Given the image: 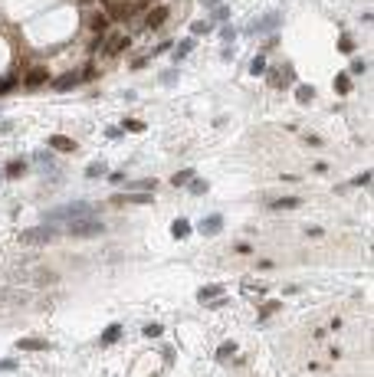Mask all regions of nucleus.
Wrapping results in <instances>:
<instances>
[{"instance_id": "nucleus-1", "label": "nucleus", "mask_w": 374, "mask_h": 377, "mask_svg": "<svg viewBox=\"0 0 374 377\" xmlns=\"http://www.w3.org/2000/svg\"><path fill=\"white\" fill-rule=\"evenodd\" d=\"M92 213H95V207L89 204V200H76V204H66V207L50 210V213H46V223H59V220L76 223V220H86V216H92Z\"/></svg>"}, {"instance_id": "nucleus-2", "label": "nucleus", "mask_w": 374, "mask_h": 377, "mask_svg": "<svg viewBox=\"0 0 374 377\" xmlns=\"http://www.w3.org/2000/svg\"><path fill=\"white\" fill-rule=\"evenodd\" d=\"M99 233H105V223H102V220H92V216L69 223V236H76V240H86V236H99Z\"/></svg>"}, {"instance_id": "nucleus-3", "label": "nucleus", "mask_w": 374, "mask_h": 377, "mask_svg": "<svg viewBox=\"0 0 374 377\" xmlns=\"http://www.w3.org/2000/svg\"><path fill=\"white\" fill-rule=\"evenodd\" d=\"M59 233H62V230L56 227V223H43V227L23 230V233H20V240H23V243H50V240H56Z\"/></svg>"}, {"instance_id": "nucleus-4", "label": "nucleus", "mask_w": 374, "mask_h": 377, "mask_svg": "<svg viewBox=\"0 0 374 377\" xmlns=\"http://www.w3.org/2000/svg\"><path fill=\"white\" fill-rule=\"evenodd\" d=\"M23 82H26L30 89H40L43 82H50V69H46V66H33L30 72L23 76Z\"/></svg>"}, {"instance_id": "nucleus-5", "label": "nucleus", "mask_w": 374, "mask_h": 377, "mask_svg": "<svg viewBox=\"0 0 374 377\" xmlns=\"http://www.w3.org/2000/svg\"><path fill=\"white\" fill-rule=\"evenodd\" d=\"M86 23H89V30H92L95 36H105L108 26H112V20H108V13H92V17H89Z\"/></svg>"}, {"instance_id": "nucleus-6", "label": "nucleus", "mask_w": 374, "mask_h": 377, "mask_svg": "<svg viewBox=\"0 0 374 377\" xmlns=\"http://www.w3.org/2000/svg\"><path fill=\"white\" fill-rule=\"evenodd\" d=\"M168 17H171L168 7H155V10H148V17H144V30H158Z\"/></svg>"}, {"instance_id": "nucleus-7", "label": "nucleus", "mask_w": 374, "mask_h": 377, "mask_svg": "<svg viewBox=\"0 0 374 377\" xmlns=\"http://www.w3.org/2000/svg\"><path fill=\"white\" fill-rule=\"evenodd\" d=\"M220 230H223V216H220V213L204 216V223H200V233H204V236H217Z\"/></svg>"}, {"instance_id": "nucleus-8", "label": "nucleus", "mask_w": 374, "mask_h": 377, "mask_svg": "<svg viewBox=\"0 0 374 377\" xmlns=\"http://www.w3.org/2000/svg\"><path fill=\"white\" fill-rule=\"evenodd\" d=\"M279 20H282L279 13H266V17H259L253 26H249V30H253V33H269V30H276V26H279Z\"/></svg>"}, {"instance_id": "nucleus-9", "label": "nucleus", "mask_w": 374, "mask_h": 377, "mask_svg": "<svg viewBox=\"0 0 374 377\" xmlns=\"http://www.w3.org/2000/svg\"><path fill=\"white\" fill-rule=\"evenodd\" d=\"M50 148H53V151H62V155H72V151H76V141H72V138H66V135H53V138H50Z\"/></svg>"}, {"instance_id": "nucleus-10", "label": "nucleus", "mask_w": 374, "mask_h": 377, "mask_svg": "<svg viewBox=\"0 0 374 377\" xmlns=\"http://www.w3.org/2000/svg\"><path fill=\"white\" fill-rule=\"evenodd\" d=\"M79 79H82L79 72H66V76H59V79L53 82V89H56V92H69L72 86H79Z\"/></svg>"}, {"instance_id": "nucleus-11", "label": "nucleus", "mask_w": 374, "mask_h": 377, "mask_svg": "<svg viewBox=\"0 0 374 377\" xmlns=\"http://www.w3.org/2000/svg\"><path fill=\"white\" fill-rule=\"evenodd\" d=\"M131 46V36H112L108 40V46H105V56H119V53H125Z\"/></svg>"}, {"instance_id": "nucleus-12", "label": "nucleus", "mask_w": 374, "mask_h": 377, "mask_svg": "<svg viewBox=\"0 0 374 377\" xmlns=\"http://www.w3.org/2000/svg\"><path fill=\"white\" fill-rule=\"evenodd\" d=\"M108 20H125V17H131V7H125V0H115V4H108Z\"/></svg>"}, {"instance_id": "nucleus-13", "label": "nucleus", "mask_w": 374, "mask_h": 377, "mask_svg": "<svg viewBox=\"0 0 374 377\" xmlns=\"http://www.w3.org/2000/svg\"><path fill=\"white\" fill-rule=\"evenodd\" d=\"M17 348H20V351H43V348H50V345H46V341H40V338H20Z\"/></svg>"}, {"instance_id": "nucleus-14", "label": "nucleus", "mask_w": 374, "mask_h": 377, "mask_svg": "<svg viewBox=\"0 0 374 377\" xmlns=\"http://www.w3.org/2000/svg\"><path fill=\"white\" fill-rule=\"evenodd\" d=\"M220 292H223V285H204V289L197 292L200 302H213V298H220Z\"/></svg>"}, {"instance_id": "nucleus-15", "label": "nucleus", "mask_w": 374, "mask_h": 377, "mask_svg": "<svg viewBox=\"0 0 374 377\" xmlns=\"http://www.w3.org/2000/svg\"><path fill=\"white\" fill-rule=\"evenodd\" d=\"M171 233H174V240H187V236H191V223H187V220H174V223H171Z\"/></svg>"}, {"instance_id": "nucleus-16", "label": "nucleus", "mask_w": 374, "mask_h": 377, "mask_svg": "<svg viewBox=\"0 0 374 377\" xmlns=\"http://www.w3.org/2000/svg\"><path fill=\"white\" fill-rule=\"evenodd\" d=\"M299 204H302L299 197H282V200H273L269 207H273V210H295Z\"/></svg>"}, {"instance_id": "nucleus-17", "label": "nucleus", "mask_w": 374, "mask_h": 377, "mask_svg": "<svg viewBox=\"0 0 374 377\" xmlns=\"http://www.w3.org/2000/svg\"><path fill=\"white\" fill-rule=\"evenodd\" d=\"M119 338H122V325H108L105 331H102V345H115Z\"/></svg>"}, {"instance_id": "nucleus-18", "label": "nucleus", "mask_w": 374, "mask_h": 377, "mask_svg": "<svg viewBox=\"0 0 374 377\" xmlns=\"http://www.w3.org/2000/svg\"><path fill=\"white\" fill-rule=\"evenodd\" d=\"M348 89H351V76H348V72H338V76H335V92L345 95Z\"/></svg>"}, {"instance_id": "nucleus-19", "label": "nucleus", "mask_w": 374, "mask_h": 377, "mask_svg": "<svg viewBox=\"0 0 374 377\" xmlns=\"http://www.w3.org/2000/svg\"><path fill=\"white\" fill-rule=\"evenodd\" d=\"M210 30H213V23H210V20H197V23L191 26V33H194V36H207Z\"/></svg>"}, {"instance_id": "nucleus-20", "label": "nucleus", "mask_w": 374, "mask_h": 377, "mask_svg": "<svg viewBox=\"0 0 374 377\" xmlns=\"http://www.w3.org/2000/svg\"><path fill=\"white\" fill-rule=\"evenodd\" d=\"M191 180H194V171H177L174 177H171V184L181 187V184H191Z\"/></svg>"}, {"instance_id": "nucleus-21", "label": "nucleus", "mask_w": 374, "mask_h": 377, "mask_svg": "<svg viewBox=\"0 0 374 377\" xmlns=\"http://www.w3.org/2000/svg\"><path fill=\"white\" fill-rule=\"evenodd\" d=\"M23 171H26L23 161H10V164H7V177H20Z\"/></svg>"}, {"instance_id": "nucleus-22", "label": "nucleus", "mask_w": 374, "mask_h": 377, "mask_svg": "<svg viewBox=\"0 0 374 377\" xmlns=\"http://www.w3.org/2000/svg\"><path fill=\"white\" fill-rule=\"evenodd\" d=\"M295 99H299V102H312V99H315V89H312V86H299Z\"/></svg>"}, {"instance_id": "nucleus-23", "label": "nucleus", "mask_w": 374, "mask_h": 377, "mask_svg": "<svg viewBox=\"0 0 374 377\" xmlns=\"http://www.w3.org/2000/svg\"><path fill=\"white\" fill-rule=\"evenodd\" d=\"M249 72L253 76H259V72H266V59H263V56H256L253 62H249Z\"/></svg>"}, {"instance_id": "nucleus-24", "label": "nucleus", "mask_w": 374, "mask_h": 377, "mask_svg": "<svg viewBox=\"0 0 374 377\" xmlns=\"http://www.w3.org/2000/svg\"><path fill=\"white\" fill-rule=\"evenodd\" d=\"M233 351H237V345H233V341H227V345H223V348H220V351H217V358H220V361H227V358H230Z\"/></svg>"}, {"instance_id": "nucleus-25", "label": "nucleus", "mask_w": 374, "mask_h": 377, "mask_svg": "<svg viewBox=\"0 0 374 377\" xmlns=\"http://www.w3.org/2000/svg\"><path fill=\"white\" fill-rule=\"evenodd\" d=\"M194 50V40H181V43H177V59H181V56H187Z\"/></svg>"}, {"instance_id": "nucleus-26", "label": "nucleus", "mask_w": 374, "mask_h": 377, "mask_svg": "<svg viewBox=\"0 0 374 377\" xmlns=\"http://www.w3.org/2000/svg\"><path fill=\"white\" fill-rule=\"evenodd\" d=\"M269 82H273L276 89H282V86H286V82H282V69H273V72H269Z\"/></svg>"}, {"instance_id": "nucleus-27", "label": "nucleus", "mask_w": 374, "mask_h": 377, "mask_svg": "<svg viewBox=\"0 0 374 377\" xmlns=\"http://www.w3.org/2000/svg\"><path fill=\"white\" fill-rule=\"evenodd\" d=\"M273 312H279V302H266L259 309V318H266V315H273Z\"/></svg>"}, {"instance_id": "nucleus-28", "label": "nucleus", "mask_w": 374, "mask_h": 377, "mask_svg": "<svg viewBox=\"0 0 374 377\" xmlns=\"http://www.w3.org/2000/svg\"><path fill=\"white\" fill-rule=\"evenodd\" d=\"M351 72H355V76L368 72V62H364V59H355V62H351Z\"/></svg>"}, {"instance_id": "nucleus-29", "label": "nucleus", "mask_w": 374, "mask_h": 377, "mask_svg": "<svg viewBox=\"0 0 374 377\" xmlns=\"http://www.w3.org/2000/svg\"><path fill=\"white\" fill-rule=\"evenodd\" d=\"M151 7V0H138V4H131V17H135V13H144Z\"/></svg>"}, {"instance_id": "nucleus-30", "label": "nucleus", "mask_w": 374, "mask_h": 377, "mask_svg": "<svg viewBox=\"0 0 374 377\" xmlns=\"http://www.w3.org/2000/svg\"><path fill=\"white\" fill-rule=\"evenodd\" d=\"M125 128H128V131H144V122H138V118H128V122H125Z\"/></svg>"}, {"instance_id": "nucleus-31", "label": "nucleus", "mask_w": 374, "mask_h": 377, "mask_svg": "<svg viewBox=\"0 0 374 377\" xmlns=\"http://www.w3.org/2000/svg\"><path fill=\"white\" fill-rule=\"evenodd\" d=\"M220 36H223L227 43H233V40H237V30H233V26H223V30H220Z\"/></svg>"}, {"instance_id": "nucleus-32", "label": "nucleus", "mask_w": 374, "mask_h": 377, "mask_svg": "<svg viewBox=\"0 0 374 377\" xmlns=\"http://www.w3.org/2000/svg\"><path fill=\"white\" fill-rule=\"evenodd\" d=\"M89 177H99V174H105V164H89Z\"/></svg>"}, {"instance_id": "nucleus-33", "label": "nucleus", "mask_w": 374, "mask_h": 377, "mask_svg": "<svg viewBox=\"0 0 374 377\" xmlns=\"http://www.w3.org/2000/svg\"><path fill=\"white\" fill-rule=\"evenodd\" d=\"M207 191V180H191V194H204Z\"/></svg>"}, {"instance_id": "nucleus-34", "label": "nucleus", "mask_w": 374, "mask_h": 377, "mask_svg": "<svg viewBox=\"0 0 374 377\" xmlns=\"http://www.w3.org/2000/svg\"><path fill=\"white\" fill-rule=\"evenodd\" d=\"M144 334H148V338H158V334H161V325H144Z\"/></svg>"}, {"instance_id": "nucleus-35", "label": "nucleus", "mask_w": 374, "mask_h": 377, "mask_svg": "<svg viewBox=\"0 0 374 377\" xmlns=\"http://www.w3.org/2000/svg\"><path fill=\"white\" fill-rule=\"evenodd\" d=\"M368 184H371V171H364V174H361V177H358V180H355V187H368Z\"/></svg>"}, {"instance_id": "nucleus-36", "label": "nucleus", "mask_w": 374, "mask_h": 377, "mask_svg": "<svg viewBox=\"0 0 374 377\" xmlns=\"http://www.w3.org/2000/svg\"><path fill=\"white\" fill-rule=\"evenodd\" d=\"M13 367H17V361H13V358H4V361H0V371H13Z\"/></svg>"}, {"instance_id": "nucleus-37", "label": "nucleus", "mask_w": 374, "mask_h": 377, "mask_svg": "<svg viewBox=\"0 0 374 377\" xmlns=\"http://www.w3.org/2000/svg\"><path fill=\"white\" fill-rule=\"evenodd\" d=\"M13 86H17V79H4V82H0V95H4V92H10Z\"/></svg>"}, {"instance_id": "nucleus-38", "label": "nucleus", "mask_w": 374, "mask_h": 377, "mask_svg": "<svg viewBox=\"0 0 374 377\" xmlns=\"http://www.w3.org/2000/svg\"><path fill=\"white\" fill-rule=\"evenodd\" d=\"M230 17V10H227V7H217V10H213V20H227Z\"/></svg>"}, {"instance_id": "nucleus-39", "label": "nucleus", "mask_w": 374, "mask_h": 377, "mask_svg": "<svg viewBox=\"0 0 374 377\" xmlns=\"http://www.w3.org/2000/svg\"><path fill=\"white\" fill-rule=\"evenodd\" d=\"M164 50H171V43H168V40H164V43H158V46H155V50H151L148 56H158V53H164Z\"/></svg>"}, {"instance_id": "nucleus-40", "label": "nucleus", "mask_w": 374, "mask_h": 377, "mask_svg": "<svg viewBox=\"0 0 374 377\" xmlns=\"http://www.w3.org/2000/svg\"><path fill=\"white\" fill-rule=\"evenodd\" d=\"M204 4H207V7H217V4H220V0H204Z\"/></svg>"}, {"instance_id": "nucleus-41", "label": "nucleus", "mask_w": 374, "mask_h": 377, "mask_svg": "<svg viewBox=\"0 0 374 377\" xmlns=\"http://www.w3.org/2000/svg\"><path fill=\"white\" fill-rule=\"evenodd\" d=\"M102 4H112V0H102Z\"/></svg>"}]
</instances>
